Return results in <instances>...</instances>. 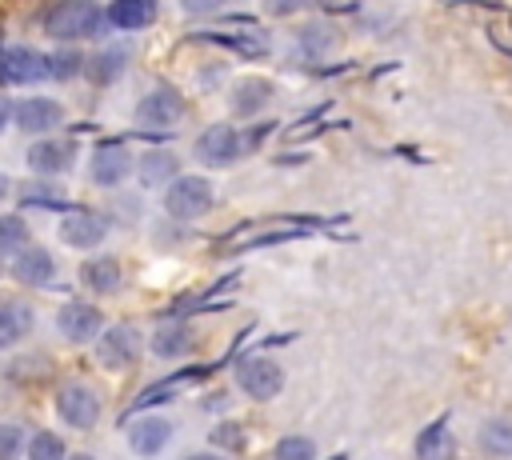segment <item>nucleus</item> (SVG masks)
<instances>
[{
  "label": "nucleus",
  "instance_id": "obj_1",
  "mask_svg": "<svg viewBox=\"0 0 512 460\" xmlns=\"http://www.w3.org/2000/svg\"><path fill=\"white\" fill-rule=\"evenodd\" d=\"M44 36L72 44V40H92L108 28V12L96 0H52L40 16Z\"/></svg>",
  "mask_w": 512,
  "mask_h": 460
},
{
  "label": "nucleus",
  "instance_id": "obj_2",
  "mask_svg": "<svg viewBox=\"0 0 512 460\" xmlns=\"http://www.w3.org/2000/svg\"><path fill=\"white\" fill-rule=\"evenodd\" d=\"M212 180L208 176H176L168 188H164V212L172 220H200L212 212Z\"/></svg>",
  "mask_w": 512,
  "mask_h": 460
},
{
  "label": "nucleus",
  "instance_id": "obj_3",
  "mask_svg": "<svg viewBox=\"0 0 512 460\" xmlns=\"http://www.w3.org/2000/svg\"><path fill=\"white\" fill-rule=\"evenodd\" d=\"M184 120V96L172 84H156L136 100V124L140 128H176Z\"/></svg>",
  "mask_w": 512,
  "mask_h": 460
},
{
  "label": "nucleus",
  "instance_id": "obj_4",
  "mask_svg": "<svg viewBox=\"0 0 512 460\" xmlns=\"http://www.w3.org/2000/svg\"><path fill=\"white\" fill-rule=\"evenodd\" d=\"M192 156H196L204 168H228V164H236V160L244 156V140H240V132H236L232 124H208V128L196 136Z\"/></svg>",
  "mask_w": 512,
  "mask_h": 460
},
{
  "label": "nucleus",
  "instance_id": "obj_5",
  "mask_svg": "<svg viewBox=\"0 0 512 460\" xmlns=\"http://www.w3.org/2000/svg\"><path fill=\"white\" fill-rule=\"evenodd\" d=\"M56 236H60V244H68L76 252H92L108 236V216L96 212V208H68L60 228H56Z\"/></svg>",
  "mask_w": 512,
  "mask_h": 460
},
{
  "label": "nucleus",
  "instance_id": "obj_6",
  "mask_svg": "<svg viewBox=\"0 0 512 460\" xmlns=\"http://www.w3.org/2000/svg\"><path fill=\"white\" fill-rule=\"evenodd\" d=\"M236 384H240V392L244 396H252V400H276L280 396V388H284V368L276 364V360H268V356H244L240 364H236Z\"/></svg>",
  "mask_w": 512,
  "mask_h": 460
},
{
  "label": "nucleus",
  "instance_id": "obj_7",
  "mask_svg": "<svg viewBox=\"0 0 512 460\" xmlns=\"http://www.w3.org/2000/svg\"><path fill=\"white\" fill-rule=\"evenodd\" d=\"M56 416L68 428H92L100 420V392L84 380H68L56 392Z\"/></svg>",
  "mask_w": 512,
  "mask_h": 460
},
{
  "label": "nucleus",
  "instance_id": "obj_8",
  "mask_svg": "<svg viewBox=\"0 0 512 460\" xmlns=\"http://www.w3.org/2000/svg\"><path fill=\"white\" fill-rule=\"evenodd\" d=\"M136 168L132 152L120 144V140H104L92 148V160H88V180L96 188H120L128 180V172Z\"/></svg>",
  "mask_w": 512,
  "mask_h": 460
},
{
  "label": "nucleus",
  "instance_id": "obj_9",
  "mask_svg": "<svg viewBox=\"0 0 512 460\" xmlns=\"http://www.w3.org/2000/svg\"><path fill=\"white\" fill-rule=\"evenodd\" d=\"M144 336L132 328V324H112V328H104L100 336H96V360L104 364V368H112V372H120V368H132L136 360H140V344Z\"/></svg>",
  "mask_w": 512,
  "mask_h": 460
},
{
  "label": "nucleus",
  "instance_id": "obj_10",
  "mask_svg": "<svg viewBox=\"0 0 512 460\" xmlns=\"http://www.w3.org/2000/svg\"><path fill=\"white\" fill-rule=\"evenodd\" d=\"M12 124L28 136H48L52 128L64 124V104L52 96H24L12 104Z\"/></svg>",
  "mask_w": 512,
  "mask_h": 460
},
{
  "label": "nucleus",
  "instance_id": "obj_11",
  "mask_svg": "<svg viewBox=\"0 0 512 460\" xmlns=\"http://www.w3.org/2000/svg\"><path fill=\"white\" fill-rule=\"evenodd\" d=\"M44 80V52L28 44H0V84L4 88H24Z\"/></svg>",
  "mask_w": 512,
  "mask_h": 460
},
{
  "label": "nucleus",
  "instance_id": "obj_12",
  "mask_svg": "<svg viewBox=\"0 0 512 460\" xmlns=\"http://www.w3.org/2000/svg\"><path fill=\"white\" fill-rule=\"evenodd\" d=\"M24 160H28V168H32L36 176H64V172L76 164V144H72V140H56V136H48V140L28 144Z\"/></svg>",
  "mask_w": 512,
  "mask_h": 460
},
{
  "label": "nucleus",
  "instance_id": "obj_13",
  "mask_svg": "<svg viewBox=\"0 0 512 460\" xmlns=\"http://www.w3.org/2000/svg\"><path fill=\"white\" fill-rule=\"evenodd\" d=\"M56 328H60L64 340H72V344H88V340H96V336L104 332V316H100V308L72 300V304H64V308L56 312Z\"/></svg>",
  "mask_w": 512,
  "mask_h": 460
},
{
  "label": "nucleus",
  "instance_id": "obj_14",
  "mask_svg": "<svg viewBox=\"0 0 512 460\" xmlns=\"http://www.w3.org/2000/svg\"><path fill=\"white\" fill-rule=\"evenodd\" d=\"M172 444V420L168 416H140L128 424V448L144 460L160 456L164 448Z\"/></svg>",
  "mask_w": 512,
  "mask_h": 460
},
{
  "label": "nucleus",
  "instance_id": "obj_15",
  "mask_svg": "<svg viewBox=\"0 0 512 460\" xmlns=\"http://www.w3.org/2000/svg\"><path fill=\"white\" fill-rule=\"evenodd\" d=\"M12 276L32 288H48L56 280V256L40 244H28L20 256H12Z\"/></svg>",
  "mask_w": 512,
  "mask_h": 460
},
{
  "label": "nucleus",
  "instance_id": "obj_16",
  "mask_svg": "<svg viewBox=\"0 0 512 460\" xmlns=\"http://www.w3.org/2000/svg\"><path fill=\"white\" fill-rule=\"evenodd\" d=\"M136 176H140V184L144 188H168L176 176H180V160H176V152H168V148H148L144 156H140V164H136Z\"/></svg>",
  "mask_w": 512,
  "mask_h": 460
},
{
  "label": "nucleus",
  "instance_id": "obj_17",
  "mask_svg": "<svg viewBox=\"0 0 512 460\" xmlns=\"http://www.w3.org/2000/svg\"><path fill=\"white\" fill-rule=\"evenodd\" d=\"M120 260L116 256H92L84 268H80V284L88 288V292H96V296H112V292H120Z\"/></svg>",
  "mask_w": 512,
  "mask_h": 460
},
{
  "label": "nucleus",
  "instance_id": "obj_18",
  "mask_svg": "<svg viewBox=\"0 0 512 460\" xmlns=\"http://www.w3.org/2000/svg\"><path fill=\"white\" fill-rule=\"evenodd\" d=\"M108 24L120 32H140L156 20V0H112L108 8Z\"/></svg>",
  "mask_w": 512,
  "mask_h": 460
},
{
  "label": "nucleus",
  "instance_id": "obj_19",
  "mask_svg": "<svg viewBox=\"0 0 512 460\" xmlns=\"http://www.w3.org/2000/svg\"><path fill=\"white\" fill-rule=\"evenodd\" d=\"M272 96H276L272 80H264V76L240 80V84L232 88V112H236V116H256V112H264V108L272 104Z\"/></svg>",
  "mask_w": 512,
  "mask_h": 460
},
{
  "label": "nucleus",
  "instance_id": "obj_20",
  "mask_svg": "<svg viewBox=\"0 0 512 460\" xmlns=\"http://www.w3.org/2000/svg\"><path fill=\"white\" fill-rule=\"evenodd\" d=\"M192 328L188 324H160L156 332H152V352L160 356V360H180V356H188L192 352Z\"/></svg>",
  "mask_w": 512,
  "mask_h": 460
},
{
  "label": "nucleus",
  "instance_id": "obj_21",
  "mask_svg": "<svg viewBox=\"0 0 512 460\" xmlns=\"http://www.w3.org/2000/svg\"><path fill=\"white\" fill-rule=\"evenodd\" d=\"M32 324H36V316H32L28 304H20V300L0 304V352L12 348V344H20L32 332Z\"/></svg>",
  "mask_w": 512,
  "mask_h": 460
},
{
  "label": "nucleus",
  "instance_id": "obj_22",
  "mask_svg": "<svg viewBox=\"0 0 512 460\" xmlns=\"http://www.w3.org/2000/svg\"><path fill=\"white\" fill-rule=\"evenodd\" d=\"M128 56H132V48H124V44H112V48H104V52H96L84 68H88V76H92V84H100V88H108L124 68H128Z\"/></svg>",
  "mask_w": 512,
  "mask_h": 460
},
{
  "label": "nucleus",
  "instance_id": "obj_23",
  "mask_svg": "<svg viewBox=\"0 0 512 460\" xmlns=\"http://www.w3.org/2000/svg\"><path fill=\"white\" fill-rule=\"evenodd\" d=\"M448 448H452V440H448V416H440V420L424 424V428L416 432V440H412L416 460H444V456H448Z\"/></svg>",
  "mask_w": 512,
  "mask_h": 460
},
{
  "label": "nucleus",
  "instance_id": "obj_24",
  "mask_svg": "<svg viewBox=\"0 0 512 460\" xmlns=\"http://www.w3.org/2000/svg\"><path fill=\"white\" fill-rule=\"evenodd\" d=\"M32 244L28 220L20 212H0V256H20Z\"/></svg>",
  "mask_w": 512,
  "mask_h": 460
},
{
  "label": "nucleus",
  "instance_id": "obj_25",
  "mask_svg": "<svg viewBox=\"0 0 512 460\" xmlns=\"http://www.w3.org/2000/svg\"><path fill=\"white\" fill-rule=\"evenodd\" d=\"M84 52H72V48H60V52H44V80H56V84H64V80H72V76H80L84 72Z\"/></svg>",
  "mask_w": 512,
  "mask_h": 460
},
{
  "label": "nucleus",
  "instance_id": "obj_26",
  "mask_svg": "<svg viewBox=\"0 0 512 460\" xmlns=\"http://www.w3.org/2000/svg\"><path fill=\"white\" fill-rule=\"evenodd\" d=\"M196 40H212V44H220V48H232V52H240V56H268V40L264 36H256V32H244V36H224V32H200Z\"/></svg>",
  "mask_w": 512,
  "mask_h": 460
},
{
  "label": "nucleus",
  "instance_id": "obj_27",
  "mask_svg": "<svg viewBox=\"0 0 512 460\" xmlns=\"http://www.w3.org/2000/svg\"><path fill=\"white\" fill-rule=\"evenodd\" d=\"M476 440L492 456H512V424L508 420H484L480 432H476Z\"/></svg>",
  "mask_w": 512,
  "mask_h": 460
},
{
  "label": "nucleus",
  "instance_id": "obj_28",
  "mask_svg": "<svg viewBox=\"0 0 512 460\" xmlns=\"http://www.w3.org/2000/svg\"><path fill=\"white\" fill-rule=\"evenodd\" d=\"M272 456L276 460H316V440L312 436H300V432L280 436L276 448H272Z\"/></svg>",
  "mask_w": 512,
  "mask_h": 460
},
{
  "label": "nucleus",
  "instance_id": "obj_29",
  "mask_svg": "<svg viewBox=\"0 0 512 460\" xmlns=\"http://www.w3.org/2000/svg\"><path fill=\"white\" fill-rule=\"evenodd\" d=\"M300 48H304L308 56H324V52L336 48V32H332L328 24H320V20H312V24L300 32Z\"/></svg>",
  "mask_w": 512,
  "mask_h": 460
},
{
  "label": "nucleus",
  "instance_id": "obj_30",
  "mask_svg": "<svg viewBox=\"0 0 512 460\" xmlns=\"http://www.w3.org/2000/svg\"><path fill=\"white\" fill-rule=\"evenodd\" d=\"M208 444H212V448H224V452H240V448L248 444L244 424H236V420H220V424L208 432Z\"/></svg>",
  "mask_w": 512,
  "mask_h": 460
},
{
  "label": "nucleus",
  "instance_id": "obj_31",
  "mask_svg": "<svg viewBox=\"0 0 512 460\" xmlns=\"http://www.w3.org/2000/svg\"><path fill=\"white\" fill-rule=\"evenodd\" d=\"M28 460H68L64 456V440L56 432H36L28 440Z\"/></svg>",
  "mask_w": 512,
  "mask_h": 460
},
{
  "label": "nucleus",
  "instance_id": "obj_32",
  "mask_svg": "<svg viewBox=\"0 0 512 460\" xmlns=\"http://www.w3.org/2000/svg\"><path fill=\"white\" fill-rule=\"evenodd\" d=\"M24 452V428L20 424H0V460H16Z\"/></svg>",
  "mask_w": 512,
  "mask_h": 460
},
{
  "label": "nucleus",
  "instance_id": "obj_33",
  "mask_svg": "<svg viewBox=\"0 0 512 460\" xmlns=\"http://www.w3.org/2000/svg\"><path fill=\"white\" fill-rule=\"evenodd\" d=\"M180 4H184L188 16H204V12H216V8H224L232 0H180Z\"/></svg>",
  "mask_w": 512,
  "mask_h": 460
},
{
  "label": "nucleus",
  "instance_id": "obj_34",
  "mask_svg": "<svg viewBox=\"0 0 512 460\" xmlns=\"http://www.w3.org/2000/svg\"><path fill=\"white\" fill-rule=\"evenodd\" d=\"M200 408H208V412H220V408H228V392H212Z\"/></svg>",
  "mask_w": 512,
  "mask_h": 460
},
{
  "label": "nucleus",
  "instance_id": "obj_35",
  "mask_svg": "<svg viewBox=\"0 0 512 460\" xmlns=\"http://www.w3.org/2000/svg\"><path fill=\"white\" fill-rule=\"evenodd\" d=\"M184 460H228V456H220V452H192V456H184Z\"/></svg>",
  "mask_w": 512,
  "mask_h": 460
},
{
  "label": "nucleus",
  "instance_id": "obj_36",
  "mask_svg": "<svg viewBox=\"0 0 512 460\" xmlns=\"http://www.w3.org/2000/svg\"><path fill=\"white\" fill-rule=\"evenodd\" d=\"M8 124H12V108H8V104H4V100H0V132H4V128H8Z\"/></svg>",
  "mask_w": 512,
  "mask_h": 460
},
{
  "label": "nucleus",
  "instance_id": "obj_37",
  "mask_svg": "<svg viewBox=\"0 0 512 460\" xmlns=\"http://www.w3.org/2000/svg\"><path fill=\"white\" fill-rule=\"evenodd\" d=\"M12 192V180H8V172H0V200Z\"/></svg>",
  "mask_w": 512,
  "mask_h": 460
},
{
  "label": "nucleus",
  "instance_id": "obj_38",
  "mask_svg": "<svg viewBox=\"0 0 512 460\" xmlns=\"http://www.w3.org/2000/svg\"><path fill=\"white\" fill-rule=\"evenodd\" d=\"M68 460H96V456H88V452H76V456H68Z\"/></svg>",
  "mask_w": 512,
  "mask_h": 460
}]
</instances>
